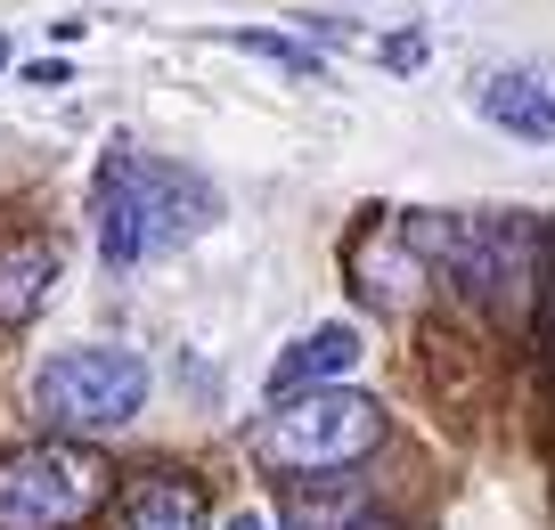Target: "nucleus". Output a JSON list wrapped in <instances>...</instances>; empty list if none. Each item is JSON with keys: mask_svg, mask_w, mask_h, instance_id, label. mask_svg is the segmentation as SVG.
<instances>
[{"mask_svg": "<svg viewBox=\"0 0 555 530\" xmlns=\"http://www.w3.org/2000/svg\"><path fill=\"white\" fill-rule=\"evenodd\" d=\"M212 221H221V189L205 171L164 164V155H131V147H115L99 164V254L115 270L172 254Z\"/></svg>", "mask_w": 555, "mask_h": 530, "instance_id": "obj_1", "label": "nucleus"}, {"mask_svg": "<svg viewBox=\"0 0 555 530\" xmlns=\"http://www.w3.org/2000/svg\"><path fill=\"white\" fill-rule=\"evenodd\" d=\"M376 441H384V409L367 392H344V384L270 400V416L254 425V457L278 465V474H344Z\"/></svg>", "mask_w": 555, "mask_h": 530, "instance_id": "obj_2", "label": "nucleus"}, {"mask_svg": "<svg viewBox=\"0 0 555 530\" xmlns=\"http://www.w3.org/2000/svg\"><path fill=\"white\" fill-rule=\"evenodd\" d=\"M106 457L82 441H34L0 457V530H74L106 506Z\"/></svg>", "mask_w": 555, "mask_h": 530, "instance_id": "obj_3", "label": "nucleus"}, {"mask_svg": "<svg viewBox=\"0 0 555 530\" xmlns=\"http://www.w3.org/2000/svg\"><path fill=\"white\" fill-rule=\"evenodd\" d=\"M147 400V360L122 351V342H82V351H57L34 376V409L57 432H115L139 416Z\"/></svg>", "mask_w": 555, "mask_h": 530, "instance_id": "obj_4", "label": "nucleus"}, {"mask_svg": "<svg viewBox=\"0 0 555 530\" xmlns=\"http://www.w3.org/2000/svg\"><path fill=\"white\" fill-rule=\"evenodd\" d=\"M409 245L457 277L474 302H506L531 286V221L522 212H425L409 221Z\"/></svg>", "mask_w": 555, "mask_h": 530, "instance_id": "obj_5", "label": "nucleus"}, {"mask_svg": "<svg viewBox=\"0 0 555 530\" xmlns=\"http://www.w3.org/2000/svg\"><path fill=\"white\" fill-rule=\"evenodd\" d=\"M474 115L506 139H531V147H555V74L547 66H490L474 82Z\"/></svg>", "mask_w": 555, "mask_h": 530, "instance_id": "obj_6", "label": "nucleus"}, {"mask_svg": "<svg viewBox=\"0 0 555 530\" xmlns=\"http://www.w3.org/2000/svg\"><path fill=\"white\" fill-rule=\"evenodd\" d=\"M360 367V326H311L302 342H286L270 367V400H295V392H327L335 376H351Z\"/></svg>", "mask_w": 555, "mask_h": 530, "instance_id": "obj_7", "label": "nucleus"}, {"mask_svg": "<svg viewBox=\"0 0 555 530\" xmlns=\"http://www.w3.org/2000/svg\"><path fill=\"white\" fill-rule=\"evenodd\" d=\"M57 286V245L50 237H9L0 245V326H25Z\"/></svg>", "mask_w": 555, "mask_h": 530, "instance_id": "obj_8", "label": "nucleus"}, {"mask_svg": "<svg viewBox=\"0 0 555 530\" xmlns=\"http://www.w3.org/2000/svg\"><path fill=\"white\" fill-rule=\"evenodd\" d=\"M122 530H205V490L189 474H139L122 490Z\"/></svg>", "mask_w": 555, "mask_h": 530, "instance_id": "obj_9", "label": "nucleus"}, {"mask_svg": "<svg viewBox=\"0 0 555 530\" xmlns=\"http://www.w3.org/2000/svg\"><path fill=\"white\" fill-rule=\"evenodd\" d=\"M229 50H254V57H270V66H286V74H319V50H302V41H278V34H221Z\"/></svg>", "mask_w": 555, "mask_h": 530, "instance_id": "obj_10", "label": "nucleus"}, {"mask_svg": "<svg viewBox=\"0 0 555 530\" xmlns=\"http://www.w3.org/2000/svg\"><path fill=\"white\" fill-rule=\"evenodd\" d=\"M221 530H286V514H270V506H237Z\"/></svg>", "mask_w": 555, "mask_h": 530, "instance_id": "obj_11", "label": "nucleus"}, {"mask_svg": "<svg viewBox=\"0 0 555 530\" xmlns=\"http://www.w3.org/2000/svg\"><path fill=\"white\" fill-rule=\"evenodd\" d=\"M384 66H392V74H409V66H425V41H384Z\"/></svg>", "mask_w": 555, "mask_h": 530, "instance_id": "obj_12", "label": "nucleus"}, {"mask_svg": "<svg viewBox=\"0 0 555 530\" xmlns=\"http://www.w3.org/2000/svg\"><path fill=\"white\" fill-rule=\"evenodd\" d=\"M547 342H555V277H547Z\"/></svg>", "mask_w": 555, "mask_h": 530, "instance_id": "obj_13", "label": "nucleus"}, {"mask_svg": "<svg viewBox=\"0 0 555 530\" xmlns=\"http://www.w3.org/2000/svg\"><path fill=\"white\" fill-rule=\"evenodd\" d=\"M0 66H9V34H0Z\"/></svg>", "mask_w": 555, "mask_h": 530, "instance_id": "obj_14", "label": "nucleus"}]
</instances>
